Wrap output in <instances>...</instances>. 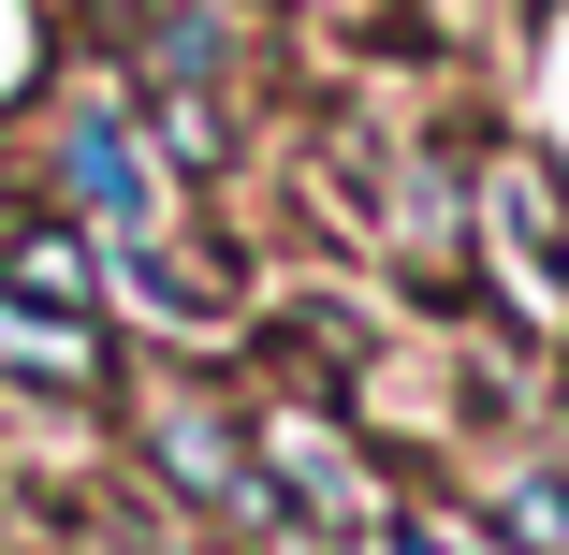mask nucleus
I'll return each mask as SVG.
<instances>
[{"label": "nucleus", "mask_w": 569, "mask_h": 555, "mask_svg": "<svg viewBox=\"0 0 569 555\" xmlns=\"http://www.w3.org/2000/svg\"><path fill=\"white\" fill-rule=\"evenodd\" d=\"M511 526H526L540 555H569V483H526V497H511Z\"/></svg>", "instance_id": "obj_6"}, {"label": "nucleus", "mask_w": 569, "mask_h": 555, "mask_svg": "<svg viewBox=\"0 0 569 555\" xmlns=\"http://www.w3.org/2000/svg\"><path fill=\"white\" fill-rule=\"evenodd\" d=\"M59 219H88L102 249H161V176H147L132 118H118L102 88L59 102Z\"/></svg>", "instance_id": "obj_1"}, {"label": "nucleus", "mask_w": 569, "mask_h": 555, "mask_svg": "<svg viewBox=\"0 0 569 555\" xmlns=\"http://www.w3.org/2000/svg\"><path fill=\"white\" fill-rule=\"evenodd\" d=\"M263 483L292 497V526H336V541H366V526H380L351 424H321V409H263Z\"/></svg>", "instance_id": "obj_3"}, {"label": "nucleus", "mask_w": 569, "mask_h": 555, "mask_svg": "<svg viewBox=\"0 0 569 555\" xmlns=\"http://www.w3.org/2000/svg\"><path fill=\"white\" fill-rule=\"evenodd\" d=\"M147 454H161V483H176V497H204V512H234L249 541H307V526H292V497L263 483V454H249V438L219 424L204 395H161V409H147Z\"/></svg>", "instance_id": "obj_2"}, {"label": "nucleus", "mask_w": 569, "mask_h": 555, "mask_svg": "<svg viewBox=\"0 0 569 555\" xmlns=\"http://www.w3.org/2000/svg\"><path fill=\"white\" fill-rule=\"evenodd\" d=\"M0 293L73 321V337H102V235L88 219H16V235H0Z\"/></svg>", "instance_id": "obj_4"}, {"label": "nucleus", "mask_w": 569, "mask_h": 555, "mask_svg": "<svg viewBox=\"0 0 569 555\" xmlns=\"http://www.w3.org/2000/svg\"><path fill=\"white\" fill-rule=\"evenodd\" d=\"M380 555H482V541H468V526H438V512H395Z\"/></svg>", "instance_id": "obj_5"}]
</instances>
